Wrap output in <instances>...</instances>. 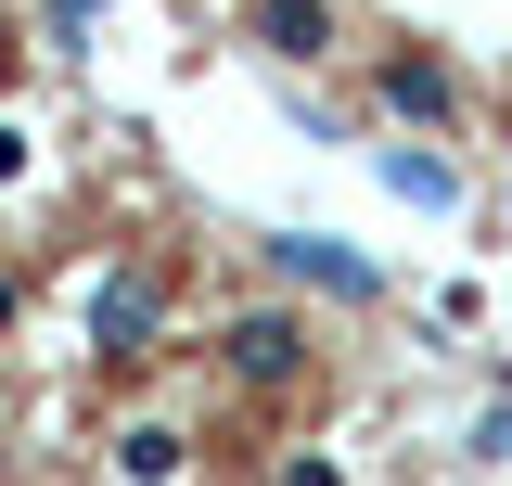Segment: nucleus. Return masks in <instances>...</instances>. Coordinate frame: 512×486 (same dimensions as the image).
<instances>
[{"label": "nucleus", "mask_w": 512, "mask_h": 486, "mask_svg": "<svg viewBox=\"0 0 512 486\" xmlns=\"http://www.w3.org/2000/svg\"><path fill=\"white\" fill-rule=\"evenodd\" d=\"M384 116L397 128H448L461 116V77H448L436 52H384Z\"/></svg>", "instance_id": "39448f33"}, {"label": "nucleus", "mask_w": 512, "mask_h": 486, "mask_svg": "<svg viewBox=\"0 0 512 486\" xmlns=\"http://www.w3.org/2000/svg\"><path fill=\"white\" fill-rule=\"evenodd\" d=\"M384 192H397V205H461L448 154H423V141H384Z\"/></svg>", "instance_id": "423d86ee"}, {"label": "nucleus", "mask_w": 512, "mask_h": 486, "mask_svg": "<svg viewBox=\"0 0 512 486\" xmlns=\"http://www.w3.org/2000/svg\"><path fill=\"white\" fill-rule=\"evenodd\" d=\"M218 371H231V384H308V320H295V307H244V320L218 333Z\"/></svg>", "instance_id": "f257e3e1"}, {"label": "nucleus", "mask_w": 512, "mask_h": 486, "mask_svg": "<svg viewBox=\"0 0 512 486\" xmlns=\"http://www.w3.org/2000/svg\"><path fill=\"white\" fill-rule=\"evenodd\" d=\"M154 320H167V282H154V269H116V282H103V295H90V346H103V359H141V346H154Z\"/></svg>", "instance_id": "f03ea898"}, {"label": "nucleus", "mask_w": 512, "mask_h": 486, "mask_svg": "<svg viewBox=\"0 0 512 486\" xmlns=\"http://www.w3.org/2000/svg\"><path fill=\"white\" fill-rule=\"evenodd\" d=\"M282 486H346V474H333V461H282Z\"/></svg>", "instance_id": "1a4fd4ad"}, {"label": "nucleus", "mask_w": 512, "mask_h": 486, "mask_svg": "<svg viewBox=\"0 0 512 486\" xmlns=\"http://www.w3.org/2000/svg\"><path fill=\"white\" fill-rule=\"evenodd\" d=\"M244 39L269 64H320L333 52V0H244Z\"/></svg>", "instance_id": "20e7f679"}, {"label": "nucleus", "mask_w": 512, "mask_h": 486, "mask_svg": "<svg viewBox=\"0 0 512 486\" xmlns=\"http://www.w3.org/2000/svg\"><path fill=\"white\" fill-rule=\"evenodd\" d=\"M90 13H103V0H52V39H77V26H90Z\"/></svg>", "instance_id": "6e6552de"}, {"label": "nucleus", "mask_w": 512, "mask_h": 486, "mask_svg": "<svg viewBox=\"0 0 512 486\" xmlns=\"http://www.w3.org/2000/svg\"><path fill=\"white\" fill-rule=\"evenodd\" d=\"M13 307H26V295H13V282H0V333H13Z\"/></svg>", "instance_id": "9d476101"}, {"label": "nucleus", "mask_w": 512, "mask_h": 486, "mask_svg": "<svg viewBox=\"0 0 512 486\" xmlns=\"http://www.w3.org/2000/svg\"><path fill=\"white\" fill-rule=\"evenodd\" d=\"M269 256H282L295 282H320L333 307H372V295H384V269H372V256H346L333 231H295V243H269Z\"/></svg>", "instance_id": "7ed1b4c3"}, {"label": "nucleus", "mask_w": 512, "mask_h": 486, "mask_svg": "<svg viewBox=\"0 0 512 486\" xmlns=\"http://www.w3.org/2000/svg\"><path fill=\"white\" fill-rule=\"evenodd\" d=\"M180 461H192V448H180L167 423H128V435H116V474H128V486H180Z\"/></svg>", "instance_id": "0eeeda50"}]
</instances>
